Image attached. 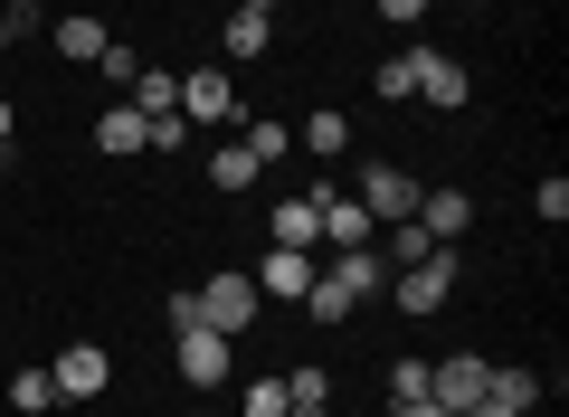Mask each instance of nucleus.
I'll use <instances>...</instances> for the list:
<instances>
[{
	"label": "nucleus",
	"mask_w": 569,
	"mask_h": 417,
	"mask_svg": "<svg viewBox=\"0 0 569 417\" xmlns=\"http://www.w3.org/2000/svg\"><path fill=\"white\" fill-rule=\"evenodd\" d=\"M190 304H200V322L209 332H228V341H247V322H257V276H209V285H190Z\"/></svg>",
	"instance_id": "1"
},
{
	"label": "nucleus",
	"mask_w": 569,
	"mask_h": 417,
	"mask_svg": "<svg viewBox=\"0 0 569 417\" xmlns=\"http://www.w3.org/2000/svg\"><path fill=\"white\" fill-rule=\"evenodd\" d=\"M171 360H181V379H190V389H219V379L238 370V341H228V332H209V322H181V332H171Z\"/></svg>",
	"instance_id": "2"
},
{
	"label": "nucleus",
	"mask_w": 569,
	"mask_h": 417,
	"mask_svg": "<svg viewBox=\"0 0 569 417\" xmlns=\"http://www.w3.org/2000/svg\"><path fill=\"white\" fill-rule=\"evenodd\" d=\"M389 295H399V314H447V295H456V247H437L427 266H399Z\"/></svg>",
	"instance_id": "3"
},
{
	"label": "nucleus",
	"mask_w": 569,
	"mask_h": 417,
	"mask_svg": "<svg viewBox=\"0 0 569 417\" xmlns=\"http://www.w3.org/2000/svg\"><path fill=\"white\" fill-rule=\"evenodd\" d=\"M485 370H493V360H475V351H447V360H427V398H437L447 417H466L475 398H485Z\"/></svg>",
	"instance_id": "4"
},
{
	"label": "nucleus",
	"mask_w": 569,
	"mask_h": 417,
	"mask_svg": "<svg viewBox=\"0 0 569 417\" xmlns=\"http://www.w3.org/2000/svg\"><path fill=\"white\" fill-rule=\"evenodd\" d=\"M351 199H361V209H370L380 228H389V219H418V180H408V171H389V161H370Z\"/></svg>",
	"instance_id": "5"
},
{
	"label": "nucleus",
	"mask_w": 569,
	"mask_h": 417,
	"mask_svg": "<svg viewBox=\"0 0 569 417\" xmlns=\"http://www.w3.org/2000/svg\"><path fill=\"white\" fill-rule=\"evenodd\" d=\"M48 379H58V398H104V379H114V360H104L96 341H67V351L48 360Z\"/></svg>",
	"instance_id": "6"
},
{
	"label": "nucleus",
	"mask_w": 569,
	"mask_h": 417,
	"mask_svg": "<svg viewBox=\"0 0 569 417\" xmlns=\"http://www.w3.org/2000/svg\"><path fill=\"white\" fill-rule=\"evenodd\" d=\"M323 276V266L305 257V247H266V266H257V295H284V304H305V285Z\"/></svg>",
	"instance_id": "7"
},
{
	"label": "nucleus",
	"mask_w": 569,
	"mask_h": 417,
	"mask_svg": "<svg viewBox=\"0 0 569 417\" xmlns=\"http://www.w3.org/2000/svg\"><path fill=\"white\" fill-rule=\"evenodd\" d=\"M418 228H427L437 247H456V238L475 228V199H466V190H418Z\"/></svg>",
	"instance_id": "8"
},
{
	"label": "nucleus",
	"mask_w": 569,
	"mask_h": 417,
	"mask_svg": "<svg viewBox=\"0 0 569 417\" xmlns=\"http://www.w3.org/2000/svg\"><path fill=\"white\" fill-rule=\"evenodd\" d=\"M323 276L342 285L351 304H361V295H389V266H380V247H332V266H323Z\"/></svg>",
	"instance_id": "9"
},
{
	"label": "nucleus",
	"mask_w": 569,
	"mask_h": 417,
	"mask_svg": "<svg viewBox=\"0 0 569 417\" xmlns=\"http://www.w3.org/2000/svg\"><path fill=\"white\" fill-rule=\"evenodd\" d=\"M408 96H418V105H447V115H456V105H466V67L437 58V48H418V86H408Z\"/></svg>",
	"instance_id": "10"
},
{
	"label": "nucleus",
	"mask_w": 569,
	"mask_h": 417,
	"mask_svg": "<svg viewBox=\"0 0 569 417\" xmlns=\"http://www.w3.org/2000/svg\"><path fill=\"white\" fill-rule=\"evenodd\" d=\"M228 105H238V96H228V77H219V67L181 77V123H228Z\"/></svg>",
	"instance_id": "11"
},
{
	"label": "nucleus",
	"mask_w": 569,
	"mask_h": 417,
	"mask_svg": "<svg viewBox=\"0 0 569 417\" xmlns=\"http://www.w3.org/2000/svg\"><path fill=\"white\" fill-rule=\"evenodd\" d=\"M313 209H323V238L332 247H370V238H380V219H370V209H361V199H313Z\"/></svg>",
	"instance_id": "12"
},
{
	"label": "nucleus",
	"mask_w": 569,
	"mask_h": 417,
	"mask_svg": "<svg viewBox=\"0 0 569 417\" xmlns=\"http://www.w3.org/2000/svg\"><path fill=\"white\" fill-rule=\"evenodd\" d=\"M96 152H114V161L123 152H152V123H142L133 105H104V115H96Z\"/></svg>",
	"instance_id": "13"
},
{
	"label": "nucleus",
	"mask_w": 569,
	"mask_h": 417,
	"mask_svg": "<svg viewBox=\"0 0 569 417\" xmlns=\"http://www.w3.org/2000/svg\"><path fill=\"white\" fill-rule=\"evenodd\" d=\"M48 39H58V58H86V67H96L104 48H114V39H104V20H86V10H67V20H48Z\"/></svg>",
	"instance_id": "14"
},
{
	"label": "nucleus",
	"mask_w": 569,
	"mask_h": 417,
	"mask_svg": "<svg viewBox=\"0 0 569 417\" xmlns=\"http://www.w3.org/2000/svg\"><path fill=\"white\" fill-rule=\"evenodd\" d=\"M541 389H550V379L522 370V360H493V370H485V398H503V408H522V417H531V398H541Z\"/></svg>",
	"instance_id": "15"
},
{
	"label": "nucleus",
	"mask_w": 569,
	"mask_h": 417,
	"mask_svg": "<svg viewBox=\"0 0 569 417\" xmlns=\"http://www.w3.org/2000/svg\"><path fill=\"white\" fill-rule=\"evenodd\" d=\"M133 115H142V123H171V115H181V86H171V67H142V77H133Z\"/></svg>",
	"instance_id": "16"
},
{
	"label": "nucleus",
	"mask_w": 569,
	"mask_h": 417,
	"mask_svg": "<svg viewBox=\"0 0 569 417\" xmlns=\"http://www.w3.org/2000/svg\"><path fill=\"white\" fill-rule=\"evenodd\" d=\"M313 238H323V209H313V199H284L276 209V247H305L313 257Z\"/></svg>",
	"instance_id": "17"
},
{
	"label": "nucleus",
	"mask_w": 569,
	"mask_h": 417,
	"mask_svg": "<svg viewBox=\"0 0 569 417\" xmlns=\"http://www.w3.org/2000/svg\"><path fill=\"white\" fill-rule=\"evenodd\" d=\"M266 39H276L266 10H228V58H266Z\"/></svg>",
	"instance_id": "18"
},
{
	"label": "nucleus",
	"mask_w": 569,
	"mask_h": 417,
	"mask_svg": "<svg viewBox=\"0 0 569 417\" xmlns=\"http://www.w3.org/2000/svg\"><path fill=\"white\" fill-rule=\"evenodd\" d=\"M10 408H20V417H48V408H58V379H48V370H20V379H10Z\"/></svg>",
	"instance_id": "19"
},
{
	"label": "nucleus",
	"mask_w": 569,
	"mask_h": 417,
	"mask_svg": "<svg viewBox=\"0 0 569 417\" xmlns=\"http://www.w3.org/2000/svg\"><path fill=\"white\" fill-rule=\"evenodd\" d=\"M295 142L332 161V152H351V123H342V115H332V105H323V115H313V123H305V133H295Z\"/></svg>",
	"instance_id": "20"
},
{
	"label": "nucleus",
	"mask_w": 569,
	"mask_h": 417,
	"mask_svg": "<svg viewBox=\"0 0 569 417\" xmlns=\"http://www.w3.org/2000/svg\"><path fill=\"white\" fill-rule=\"evenodd\" d=\"M284 408H332V379H323V360H305V370L284 379Z\"/></svg>",
	"instance_id": "21"
},
{
	"label": "nucleus",
	"mask_w": 569,
	"mask_h": 417,
	"mask_svg": "<svg viewBox=\"0 0 569 417\" xmlns=\"http://www.w3.org/2000/svg\"><path fill=\"white\" fill-rule=\"evenodd\" d=\"M209 180H219V190H247V180H257V161H247V142H228V152H209Z\"/></svg>",
	"instance_id": "22"
},
{
	"label": "nucleus",
	"mask_w": 569,
	"mask_h": 417,
	"mask_svg": "<svg viewBox=\"0 0 569 417\" xmlns=\"http://www.w3.org/2000/svg\"><path fill=\"white\" fill-rule=\"evenodd\" d=\"M370 86H380L389 105H408V86H418V58H380V67H370Z\"/></svg>",
	"instance_id": "23"
},
{
	"label": "nucleus",
	"mask_w": 569,
	"mask_h": 417,
	"mask_svg": "<svg viewBox=\"0 0 569 417\" xmlns=\"http://www.w3.org/2000/svg\"><path fill=\"white\" fill-rule=\"evenodd\" d=\"M284 142H295V133H284V123H247V161H257V171H266V161L284 152Z\"/></svg>",
	"instance_id": "24"
},
{
	"label": "nucleus",
	"mask_w": 569,
	"mask_h": 417,
	"mask_svg": "<svg viewBox=\"0 0 569 417\" xmlns=\"http://www.w3.org/2000/svg\"><path fill=\"white\" fill-rule=\"evenodd\" d=\"M408 398H427V360H399L389 370V408H408Z\"/></svg>",
	"instance_id": "25"
},
{
	"label": "nucleus",
	"mask_w": 569,
	"mask_h": 417,
	"mask_svg": "<svg viewBox=\"0 0 569 417\" xmlns=\"http://www.w3.org/2000/svg\"><path fill=\"white\" fill-rule=\"evenodd\" d=\"M531 209H541V219H569V180H560V171H550V180H541V190H531Z\"/></svg>",
	"instance_id": "26"
},
{
	"label": "nucleus",
	"mask_w": 569,
	"mask_h": 417,
	"mask_svg": "<svg viewBox=\"0 0 569 417\" xmlns=\"http://www.w3.org/2000/svg\"><path fill=\"white\" fill-rule=\"evenodd\" d=\"M247 417H284V379H257L247 389Z\"/></svg>",
	"instance_id": "27"
},
{
	"label": "nucleus",
	"mask_w": 569,
	"mask_h": 417,
	"mask_svg": "<svg viewBox=\"0 0 569 417\" xmlns=\"http://www.w3.org/2000/svg\"><path fill=\"white\" fill-rule=\"evenodd\" d=\"M39 20H48L39 0H10V39H29V29H39Z\"/></svg>",
	"instance_id": "28"
},
{
	"label": "nucleus",
	"mask_w": 569,
	"mask_h": 417,
	"mask_svg": "<svg viewBox=\"0 0 569 417\" xmlns=\"http://www.w3.org/2000/svg\"><path fill=\"white\" fill-rule=\"evenodd\" d=\"M418 10H427V0H380V20H418Z\"/></svg>",
	"instance_id": "29"
},
{
	"label": "nucleus",
	"mask_w": 569,
	"mask_h": 417,
	"mask_svg": "<svg viewBox=\"0 0 569 417\" xmlns=\"http://www.w3.org/2000/svg\"><path fill=\"white\" fill-rule=\"evenodd\" d=\"M466 417H522V408H503V398H475V408Z\"/></svg>",
	"instance_id": "30"
},
{
	"label": "nucleus",
	"mask_w": 569,
	"mask_h": 417,
	"mask_svg": "<svg viewBox=\"0 0 569 417\" xmlns=\"http://www.w3.org/2000/svg\"><path fill=\"white\" fill-rule=\"evenodd\" d=\"M399 417H447V408H437V398H408V408Z\"/></svg>",
	"instance_id": "31"
},
{
	"label": "nucleus",
	"mask_w": 569,
	"mask_h": 417,
	"mask_svg": "<svg viewBox=\"0 0 569 417\" xmlns=\"http://www.w3.org/2000/svg\"><path fill=\"white\" fill-rule=\"evenodd\" d=\"M284 417H332V408H284Z\"/></svg>",
	"instance_id": "32"
},
{
	"label": "nucleus",
	"mask_w": 569,
	"mask_h": 417,
	"mask_svg": "<svg viewBox=\"0 0 569 417\" xmlns=\"http://www.w3.org/2000/svg\"><path fill=\"white\" fill-rule=\"evenodd\" d=\"M0 39H10V0H0Z\"/></svg>",
	"instance_id": "33"
},
{
	"label": "nucleus",
	"mask_w": 569,
	"mask_h": 417,
	"mask_svg": "<svg viewBox=\"0 0 569 417\" xmlns=\"http://www.w3.org/2000/svg\"><path fill=\"white\" fill-rule=\"evenodd\" d=\"M200 417H209V408H200Z\"/></svg>",
	"instance_id": "34"
}]
</instances>
